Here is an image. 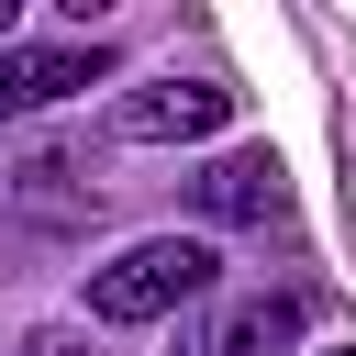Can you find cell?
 Here are the masks:
<instances>
[{"label":"cell","mask_w":356,"mask_h":356,"mask_svg":"<svg viewBox=\"0 0 356 356\" xmlns=\"http://www.w3.org/2000/svg\"><path fill=\"white\" fill-rule=\"evenodd\" d=\"M211 278H222L211 234H145V245H122L111 267H89V323H156V312L200 300Z\"/></svg>","instance_id":"6da1fadb"},{"label":"cell","mask_w":356,"mask_h":356,"mask_svg":"<svg viewBox=\"0 0 356 356\" xmlns=\"http://www.w3.org/2000/svg\"><path fill=\"white\" fill-rule=\"evenodd\" d=\"M334 356H356V345H334Z\"/></svg>","instance_id":"9c48e42d"},{"label":"cell","mask_w":356,"mask_h":356,"mask_svg":"<svg viewBox=\"0 0 356 356\" xmlns=\"http://www.w3.org/2000/svg\"><path fill=\"white\" fill-rule=\"evenodd\" d=\"M0 44H11V0H0Z\"/></svg>","instance_id":"ba28073f"},{"label":"cell","mask_w":356,"mask_h":356,"mask_svg":"<svg viewBox=\"0 0 356 356\" xmlns=\"http://www.w3.org/2000/svg\"><path fill=\"white\" fill-rule=\"evenodd\" d=\"M189 200H200L211 222H278V211H289V178H278V156L245 145V156H211V167L189 178Z\"/></svg>","instance_id":"5b68a950"},{"label":"cell","mask_w":356,"mask_h":356,"mask_svg":"<svg viewBox=\"0 0 356 356\" xmlns=\"http://www.w3.org/2000/svg\"><path fill=\"white\" fill-rule=\"evenodd\" d=\"M111 78V44L89 33V44H0V122H22V111H44V100H67V89H100Z\"/></svg>","instance_id":"3957f363"},{"label":"cell","mask_w":356,"mask_h":356,"mask_svg":"<svg viewBox=\"0 0 356 356\" xmlns=\"http://www.w3.org/2000/svg\"><path fill=\"white\" fill-rule=\"evenodd\" d=\"M300 345V300L289 289H256V300H222L178 356H289Z\"/></svg>","instance_id":"277c9868"},{"label":"cell","mask_w":356,"mask_h":356,"mask_svg":"<svg viewBox=\"0 0 356 356\" xmlns=\"http://www.w3.org/2000/svg\"><path fill=\"white\" fill-rule=\"evenodd\" d=\"M22 356H89V345H78V334H33Z\"/></svg>","instance_id":"52a82bcc"},{"label":"cell","mask_w":356,"mask_h":356,"mask_svg":"<svg viewBox=\"0 0 356 356\" xmlns=\"http://www.w3.org/2000/svg\"><path fill=\"white\" fill-rule=\"evenodd\" d=\"M222 122H234V89L222 78H178V67L111 100V145H200Z\"/></svg>","instance_id":"7a4b0ae2"},{"label":"cell","mask_w":356,"mask_h":356,"mask_svg":"<svg viewBox=\"0 0 356 356\" xmlns=\"http://www.w3.org/2000/svg\"><path fill=\"white\" fill-rule=\"evenodd\" d=\"M0 189H11V200H78L89 178H78V145L33 134V145H0Z\"/></svg>","instance_id":"8992f818"}]
</instances>
